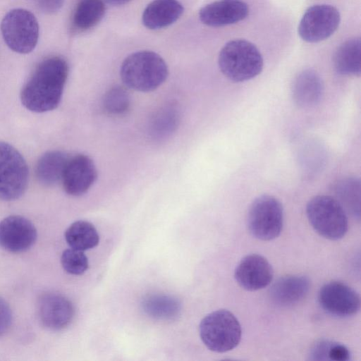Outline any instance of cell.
<instances>
[{
	"instance_id": "1",
	"label": "cell",
	"mask_w": 361,
	"mask_h": 361,
	"mask_svg": "<svg viewBox=\"0 0 361 361\" xmlns=\"http://www.w3.org/2000/svg\"><path fill=\"white\" fill-rule=\"evenodd\" d=\"M68 75V65L61 56L41 61L20 92L23 105L28 110L44 113L56 109L61 102Z\"/></svg>"
},
{
	"instance_id": "2",
	"label": "cell",
	"mask_w": 361,
	"mask_h": 361,
	"mask_svg": "<svg viewBox=\"0 0 361 361\" xmlns=\"http://www.w3.org/2000/svg\"><path fill=\"white\" fill-rule=\"evenodd\" d=\"M168 74L164 60L151 51L131 54L123 61L120 70L123 83L140 92L154 90L164 82Z\"/></svg>"
},
{
	"instance_id": "3",
	"label": "cell",
	"mask_w": 361,
	"mask_h": 361,
	"mask_svg": "<svg viewBox=\"0 0 361 361\" xmlns=\"http://www.w3.org/2000/svg\"><path fill=\"white\" fill-rule=\"evenodd\" d=\"M221 73L234 82L254 78L262 71V56L252 42L237 39L227 42L220 51L218 59Z\"/></svg>"
},
{
	"instance_id": "4",
	"label": "cell",
	"mask_w": 361,
	"mask_h": 361,
	"mask_svg": "<svg viewBox=\"0 0 361 361\" xmlns=\"http://www.w3.org/2000/svg\"><path fill=\"white\" fill-rule=\"evenodd\" d=\"M199 332L205 346L216 353H225L235 348L242 335L238 319L226 310L207 314L200 322Z\"/></svg>"
},
{
	"instance_id": "5",
	"label": "cell",
	"mask_w": 361,
	"mask_h": 361,
	"mask_svg": "<svg viewBox=\"0 0 361 361\" xmlns=\"http://www.w3.org/2000/svg\"><path fill=\"white\" fill-rule=\"evenodd\" d=\"M306 214L312 228L326 239L338 240L347 233L348 221L345 210L334 197H312L307 204Z\"/></svg>"
},
{
	"instance_id": "6",
	"label": "cell",
	"mask_w": 361,
	"mask_h": 361,
	"mask_svg": "<svg viewBox=\"0 0 361 361\" xmlns=\"http://www.w3.org/2000/svg\"><path fill=\"white\" fill-rule=\"evenodd\" d=\"M1 31L5 43L19 54L31 52L39 39V25L35 16L24 8L8 12L1 23Z\"/></svg>"
},
{
	"instance_id": "7",
	"label": "cell",
	"mask_w": 361,
	"mask_h": 361,
	"mask_svg": "<svg viewBox=\"0 0 361 361\" xmlns=\"http://www.w3.org/2000/svg\"><path fill=\"white\" fill-rule=\"evenodd\" d=\"M283 224V210L274 197L263 195L250 206L247 226L250 233L262 240H271L279 235Z\"/></svg>"
},
{
	"instance_id": "8",
	"label": "cell",
	"mask_w": 361,
	"mask_h": 361,
	"mask_svg": "<svg viewBox=\"0 0 361 361\" xmlns=\"http://www.w3.org/2000/svg\"><path fill=\"white\" fill-rule=\"evenodd\" d=\"M27 183L28 169L25 159L13 146L0 142V200L18 199Z\"/></svg>"
},
{
	"instance_id": "9",
	"label": "cell",
	"mask_w": 361,
	"mask_h": 361,
	"mask_svg": "<svg viewBox=\"0 0 361 361\" xmlns=\"http://www.w3.org/2000/svg\"><path fill=\"white\" fill-rule=\"evenodd\" d=\"M341 16L336 8L329 4H317L308 8L298 25V34L305 42L324 40L337 30Z\"/></svg>"
},
{
	"instance_id": "10",
	"label": "cell",
	"mask_w": 361,
	"mask_h": 361,
	"mask_svg": "<svg viewBox=\"0 0 361 361\" xmlns=\"http://www.w3.org/2000/svg\"><path fill=\"white\" fill-rule=\"evenodd\" d=\"M318 302L326 312L341 318L357 314L360 307L357 293L341 281L325 283L319 291Z\"/></svg>"
},
{
	"instance_id": "11",
	"label": "cell",
	"mask_w": 361,
	"mask_h": 361,
	"mask_svg": "<svg viewBox=\"0 0 361 361\" xmlns=\"http://www.w3.org/2000/svg\"><path fill=\"white\" fill-rule=\"evenodd\" d=\"M37 230L27 219L8 216L0 221V247L13 253L29 250L37 239Z\"/></svg>"
},
{
	"instance_id": "12",
	"label": "cell",
	"mask_w": 361,
	"mask_h": 361,
	"mask_svg": "<svg viewBox=\"0 0 361 361\" xmlns=\"http://www.w3.org/2000/svg\"><path fill=\"white\" fill-rule=\"evenodd\" d=\"M97 178V171L93 161L80 154L69 158L61 180L67 194L80 196L91 188Z\"/></svg>"
},
{
	"instance_id": "13",
	"label": "cell",
	"mask_w": 361,
	"mask_h": 361,
	"mask_svg": "<svg viewBox=\"0 0 361 361\" xmlns=\"http://www.w3.org/2000/svg\"><path fill=\"white\" fill-rule=\"evenodd\" d=\"M274 276L271 265L263 256L251 254L244 257L238 264L234 278L245 290L254 291L269 286Z\"/></svg>"
},
{
	"instance_id": "14",
	"label": "cell",
	"mask_w": 361,
	"mask_h": 361,
	"mask_svg": "<svg viewBox=\"0 0 361 361\" xmlns=\"http://www.w3.org/2000/svg\"><path fill=\"white\" fill-rule=\"evenodd\" d=\"M38 313L44 326L58 331L70 324L74 316V307L63 295L48 293L42 295L39 300Z\"/></svg>"
},
{
	"instance_id": "15",
	"label": "cell",
	"mask_w": 361,
	"mask_h": 361,
	"mask_svg": "<svg viewBox=\"0 0 361 361\" xmlns=\"http://www.w3.org/2000/svg\"><path fill=\"white\" fill-rule=\"evenodd\" d=\"M249 13L242 0H219L207 4L199 12L201 22L210 27H223L244 20Z\"/></svg>"
},
{
	"instance_id": "16",
	"label": "cell",
	"mask_w": 361,
	"mask_h": 361,
	"mask_svg": "<svg viewBox=\"0 0 361 361\" xmlns=\"http://www.w3.org/2000/svg\"><path fill=\"white\" fill-rule=\"evenodd\" d=\"M310 281L302 275H287L277 279L269 289L271 301L280 307L300 302L309 292Z\"/></svg>"
},
{
	"instance_id": "17",
	"label": "cell",
	"mask_w": 361,
	"mask_h": 361,
	"mask_svg": "<svg viewBox=\"0 0 361 361\" xmlns=\"http://www.w3.org/2000/svg\"><path fill=\"white\" fill-rule=\"evenodd\" d=\"M324 93V85L319 75L312 69H305L294 78L291 94L294 103L303 109L319 104Z\"/></svg>"
},
{
	"instance_id": "18",
	"label": "cell",
	"mask_w": 361,
	"mask_h": 361,
	"mask_svg": "<svg viewBox=\"0 0 361 361\" xmlns=\"http://www.w3.org/2000/svg\"><path fill=\"white\" fill-rule=\"evenodd\" d=\"M183 10L178 0H154L145 8L142 21L148 29H161L175 23Z\"/></svg>"
},
{
	"instance_id": "19",
	"label": "cell",
	"mask_w": 361,
	"mask_h": 361,
	"mask_svg": "<svg viewBox=\"0 0 361 361\" xmlns=\"http://www.w3.org/2000/svg\"><path fill=\"white\" fill-rule=\"evenodd\" d=\"M70 157L65 152L54 150L40 157L35 167L37 180L44 186H51L61 180Z\"/></svg>"
},
{
	"instance_id": "20",
	"label": "cell",
	"mask_w": 361,
	"mask_h": 361,
	"mask_svg": "<svg viewBox=\"0 0 361 361\" xmlns=\"http://www.w3.org/2000/svg\"><path fill=\"white\" fill-rule=\"evenodd\" d=\"M360 53V37L348 39L341 44L333 59L336 72L343 75L359 76L361 73Z\"/></svg>"
},
{
	"instance_id": "21",
	"label": "cell",
	"mask_w": 361,
	"mask_h": 361,
	"mask_svg": "<svg viewBox=\"0 0 361 361\" xmlns=\"http://www.w3.org/2000/svg\"><path fill=\"white\" fill-rule=\"evenodd\" d=\"M103 0H79L72 17V27L77 32H83L95 26L105 13Z\"/></svg>"
},
{
	"instance_id": "22",
	"label": "cell",
	"mask_w": 361,
	"mask_h": 361,
	"mask_svg": "<svg viewBox=\"0 0 361 361\" xmlns=\"http://www.w3.org/2000/svg\"><path fill=\"white\" fill-rule=\"evenodd\" d=\"M65 239L73 249L81 251L95 247L99 243V235L95 227L87 221H77L65 231Z\"/></svg>"
},
{
	"instance_id": "23",
	"label": "cell",
	"mask_w": 361,
	"mask_h": 361,
	"mask_svg": "<svg viewBox=\"0 0 361 361\" xmlns=\"http://www.w3.org/2000/svg\"><path fill=\"white\" fill-rule=\"evenodd\" d=\"M144 312L159 319H173L179 314L180 305L174 298L165 295H152L144 299L142 303Z\"/></svg>"
},
{
	"instance_id": "24",
	"label": "cell",
	"mask_w": 361,
	"mask_h": 361,
	"mask_svg": "<svg viewBox=\"0 0 361 361\" xmlns=\"http://www.w3.org/2000/svg\"><path fill=\"white\" fill-rule=\"evenodd\" d=\"M179 113L173 105L162 107L152 117L149 125V134L155 140L169 137L177 128Z\"/></svg>"
},
{
	"instance_id": "25",
	"label": "cell",
	"mask_w": 361,
	"mask_h": 361,
	"mask_svg": "<svg viewBox=\"0 0 361 361\" xmlns=\"http://www.w3.org/2000/svg\"><path fill=\"white\" fill-rule=\"evenodd\" d=\"M334 189L336 196L335 199L342 206L345 205L353 212L359 213L361 189L360 178L354 176L343 178L335 183Z\"/></svg>"
},
{
	"instance_id": "26",
	"label": "cell",
	"mask_w": 361,
	"mask_h": 361,
	"mask_svg": "<svg viewBox=\"0 0 361 361\" xmlns=\"http://www.w3.org/2000/svg\"><path fill=\"white\" fill-rule=\"evenodd\" d=\"M312 360L348 361L350 359L349 350L343 344L331 341H319L312 348Z\"/></svg>"
},
{
	"instance_id": "27",
	"label": "cell",
	"mask_w": 361,
	"mask_h": 361,
	"mask_svg": "<svg viewBox=\"0 0 361 361\" xmlns=\"http://www.w3.org/2000/svg\"><path fill=\"white\" fill-rule=\"evenodd\" d=\"M130 99L127 90L119 85L109 89L103 99L105 111L113 115H121L126 113L130 106Z\"/></svg>"
},
{
	"instance_id": "28",
	"label": "cell",
	"mask_w": 361,
	"mask_h": 361,
	"mask_svg": "<svg viewBox=\"0 0 361 361\" xmlns=\"http://www.w3.org/2000/svg\"><path fill=\"white\" fill-rule=\"evenodd\" d=\"M61 263L63 269L72 275H81L89 267L88 259L83 251L71 247L63 252Z\"/></svg>"
},
{
	"instance_id": "29",
	"label": "cell",
	"mask_w": 361,
	"mask_h": 361,
	"mask_svg": "<svg viewBox=\"0 0 361 361\" xmlns=\"http://www.w3.org/2000/svg\"><path fill=\"white\" fill-rule=\"evenodd\" d=\"M11 321V310L8 303L0 297V336L9 329Z\"/></svg>"
},
{
	"instance_id": "30",
	"label": "cell",
	"mask_w": 361,
	"mask_h": 361,
	"mask_svg": "<svg viewBox=\"0 0 361 361\" xmlns=\"http://www.w3.org/2000/svg\"><path fill=\"white\" fill-rule=\"evenodd\" d=\"M35 6L42 12L52 14L63 6L64 0H32Z\"/></svg>"
},
{
	"instance_id": "31",
	"label": "cell",
	"mask_w": 361,
	"mask_h": 361,
	"mask_svg": "<svg viewBox=\"0 0 361 361\" xmlns=\"http://www.w3.org/2000/svg\"><path fill=\"white\" fill-rule=\"evenodd\" d=\"M104 1L106 2L107 4L114 5V6H118V5H123L128 2H129L130 0H103Z\"/></svg>"
}]
</instances>
